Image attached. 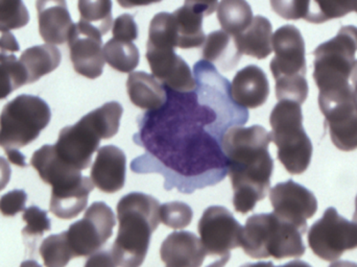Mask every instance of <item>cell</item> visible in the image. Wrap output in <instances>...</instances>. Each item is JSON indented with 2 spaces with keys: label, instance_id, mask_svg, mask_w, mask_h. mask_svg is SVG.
<instances>
[{
  "label": "cell",
  "instance_id": "1",
  "mask_svg": "<svg viewBox=\"0 0 357 267\" xmlns=\"http://www.w3.org/2000/svg\"><path fill=\"white\" fill-rule=\"evenodd\" d=\"M272 136L261 125L234 127L222 137L235 211L247 214L270 191L274 160L268 153Z\"/></svg>",
  "mask_w": 357,
  "mask_h": 267
},
{
  "label": "cell",
  "instance_id": "2",
  "mask_svg": "<svg viewBox=\"0 0 357 267\" xmlns=\"http://www.w3.org/2000/svg\"><path fill=\"white\" fill-rule=\"evenodd\" d=\"M119 228L111 253L119 267H140L153 232L158 228L160 204L152 195L131 192L117 204Z\"/></svg>",
  "mask_w": 357,
  "mask_h": 267
},
{
  "label": "cell",
  "instance_id": "3",
  "mask_svg": "<svg viewBox=\"0 0 357 267\" xmlns=\"http://www.w3.org/2000/svg\"><path fill=\"white\" fill-rule=\"evenodd\" d=\"M273 52L270 68L276 81V98L279 102L303 105L308 96L305 42L295 25L279 27L273 36Z\"/></svg>",
  "mask_w": 357,
  "mask_h": 267
},
{
  "label": "cell",
  "instance_id": "4",
  "mask_svg": "<svg viewBox=\"0 0 357 267\" xmlns=\"http://www.w3.org/2000/svg\"><path fill=\"white\" fill-rule=\"evenodd\" d=\"M300 229L273 213L254 214L248 218L241 247L254 259L301 258L305 254Z\"/></svg>",
  "mask_w": 357,
  "mask_h": 267
},
{
  "label": "cell",
  "instance_id": "5",
  "mask_svg": "<svg viewBox=\"0 0 357 267\" xmlns=\"http://www.w3.org/2000/svg\"><path fill=\"white\" fill-rule=\"evenodd\" d=\"M270 123L279 161L291 174L305 172L312 162L314 147L303 128L301 105L281 100L271 113Z\"/></svg>",
  "mask_w": 357,
  "mask_h": 267
},
{
  "label": "cell",
  "instance_id": "6",
  "mask_svg": "<svg viewBox=\"0 0 357 267\" xmlns=\"http://www.w3.org/2000/svg\"><path fill=\"white\" fill-rule=\"evenodd\" d=\"M357 27L346 25L337 35L314 50V79L320 92H333L350 87L356 66Z\"/></svg>",
  "mask_w": 357,
  "mask_h": 267
},
{
  "label": "cell",
  "instance_id": "7",
  "mask_svg": "<svg viewBox=\"0 0 357 267\" xmlns=\"http://www.w3.org/2000/svg\"><path fill=\"white\" fill-rule=\"evenodd\" d=\"M52 111L39 96L21 94L8 102L0 114V147L21 148L35 141L50 125Z\"/></svg>",
  "mask_w": 357,
  "mask_h": 267
},
{
  "label": "cell",
  "instance_id": "8",
  "mask_svg": "<svg viewBox=\"0 0 357 267\" xmlns=\"http://www.w3.org/2000/svg\"><path fill=\"white\" fill-rule=\"evenodd\" d=\"M307 241L314 255L325 261H337L346 251L357 249V224L340 215L335 208H328L310 227Z\"/></svg>",
  "mask_w": 357,
  "mask_h": 267
},
{
  "label": "cell",
  "instance_id": "9",
  "mask_svg": "<svg viewBox=\"0 0 357 267\" xmlns=\"http://www.w3.org/2000/svg\"><path fill=\"white\" fill-rule=\"evenodd\" d=\"M319 107L325 117L335 147L343 151L357 149V108L351 87L319 93Z\"/></svg>",
  "mask_w": 357,
  "mask_h": 267
},
{
  "label": "cell",
  "instance_id": "10",
  "mask_svg": "<svg viewBox=\"0 0 357 267\" xmlns=\"http://www.w3.org/2000/svg\"><path fill=\"white\" fill-rule=\"evenodd\" d=\"M115 224L114 213L106 203L92 204L84 218L66 231L67 241L75 258L87 257L100 251L112 236Z\"/></svg>",
  "mask_w": 357,
  "mask_h": 267
},
{
  "label": "cell",
  "instance_id": "11",
  "mask_svg": "<svg viewBox=\"0 0 357 267\" xmlns=\"http://www.w3.org/2000/svg\"><path fill=\"white\" fill-rule=\"evenodd\" d=\"M104 135L88 113L75 125L61 130L54 145L59 159L73 169H87Z\"/></svg>",
  "mask_w": 357,
  "mask_h": 267
},
{
  "label": "cell",
  "instance_id": "12",
  "mask_svg": "<svg viewBox=\"0 0 357 267\" xmlns=\"http://www.w3.org/2000/svg\"><path fill=\"white\" fill-rule=\"evenodd\" d=\"M243 228L233 214L222 206H211L202 215L197 226L202 245L207 255H230L241 247Z\"/></svg>",
  "mask_w": 357,
  "mask_h": 267
},
{
  "label": "cell",
  "instance_id": "13",
  "mask_svg": "<svg viewBox=\"0 0 357 267\" xmlns=\"http://www.w3.org/2000/svg\"><path fill=\"white\" fill-rule=\"evenodd\" d=\"M270 201L278 218L297 227L304 234L307 231V220L318 211V201L314 193L293 180L273 187Z\"/></svg>",
  "mask_w": 357,
  "mask_h": 267
},
{
  "label": "cell",
  "instance_id": "14",
  "mask_svg": "<svg viewBox=\"0 0 357 267\" xmlns=\"http://www.w3.org/2000/svg\"><path fill=\"white\" fill-rule=\"evenodd\" d=\"M102 33L85 23H75L68 39L70 60L75 73L90 79L102 75L105 67Z\"/></svg>",
  "mask_w": 357,
  "mask_h": 267
},
{
  "label": "cell",
  "instance_id": "15",
  "mask_svg": "<svg viewBox=\"0 0 357 267\" xmlns=\"http://www.w3.org/2000/svg\"><path fill=\"white\" fill-rule=\"evenodd\" d=\"M146 60L155 79L177 92L193 91L197 87L188 64L173 47L146 45Z\"/></svg>",
  "mask_w": 357,
  "mask_h": 267
},
{
  "label": "cell",
  "instance_id": "16",
  "mask_svg": "<svg viewBox=\"0 0 357 267\" xmlns=\"http://www.w3.org/2000/svg\"><path fill=\"white\" fill-rule=\"evenodd\" d=\"M127 172V157L119 147L106 145L98 151L91 167V181L105 193H115L123 188Z\"/></svg>",
  "mask_w": 357,
  "mask_h": 267
},
{
  "label": "cell",
  "instance_id": "17",
  "mask_svg": "<svg viewBox=\"0 0 357 267\" xmlns=\"http://www.w3.org/2000/svg\"><path fill=\"white\" fill-rule=\"evenodd\" d=\"M39 33L47 44L62 45L68 41L75 23L65 0H37Z\"/></svg>",
  "mask_w": 357,
  "mask_h": 267
},
{
  "label": "cell",
  "instance_id": "18",
  "mask_svg": "<svg viewBox=\"0 0 357 267\" xmlns=\"http://www.w3.org/2000/svg\"><path fill=\"white\" fill-rule=\"evenodd\" d=\"M231 100L245 109H257L270 96L266 73L256 65H249L235 75L231 85Z\"/></svg>",
  "mask_w": 357,
  "mask_h": 267
},
{
  "label": "cell",
  "instance_id": "19",
  "mask_svg": "<svg viewBox=\"0 0 357 267\" xmlns=\"http://www.w3.org/2000/svg\"><path fill=\"white\" fill-rule=\"evenodd\" d=\"M206 256L201 241L188 231L172 233L160 247L161 260L167 267H201Z\"/></svg>",
  "mask_w": 357,
  "mask_h": 267
},
{
  "label": "cell",
  "instance_id": "20",
  "mask_svg": "<svg viewBox=\"0 0 357 267\" xmlns=\"http://www.w3.org/2000/svg\"><path fill=\"white\" fill-rule=\"evenodd\" d=\"M93 183L87 176H82L77 182L60 189H52L50 212L61 220H73L87 207Z\"/></svg>",
  "mask_w": 357,
  "mask_h": 267
},
{
  "label": "cell",
  "instance_id": "21",
  "mask_svg": "<svg viewBox=\"0 0 357 267\" xmlns=\"http://www.w3.org/2000/svg\"><path fill=\"white\" fill-rule=\"evenodd\" d=\"M31 165L37 170L40 178L52 189L66 186L83 176L81 171L68 167L59 159L54 145L45 144L36 151Z\"/></svg>",
  "mask_w": 357,
  "mask_h": 267
},
{
  "label": "cell",
  "instance_id": "22",
  "mask_svg": "<svg viewBox=\"0 0 357 267\" xmlns=\"http://www.w3.org/2000/svg\"><path fill=\"white\" fill-rule=\"evenodd\" d=\"M239 54L264 60L273 52V27L266 17L255 16L247 29L233 36Z\"/></svg>",
  "mask_w": 357,
  "mask_h": 267
},
{
  "label": "cell",
  "instance_id": "23",
  "mask_svg": "<svg viewBox=\"0 0 357 267\" xmlns=\"http://www.w3.org/2000/svg\"><path fill=\"white\" fill-rule=\"evenodd\" d=\"M127 90L132 104L142 110H158L167 102V94L162 86L153 75L144 71L129 75Z\"/></svg>",
  "mask_w": 357,
  "mask_h": 267
},
{
  "label": "cell",
  "instance_id": "24",
  "mask_svg": "<svg viewBox=\"0 0 357 267\" xmlns=\"http://www.w3.org/2000/svg\"><path fill=\"white\" fill-rule=\"evenodd\" d=\"M172 16L176 47L190 49L203 45L206 39L203 29V15L183 6L176 10Z\"/></svg>",
  "mask_w": 357,
  "mask_h": 267
},
{
  "label": "cell",
  "instance_id": "25",
  "mask_svg": "<svg viewBox=\"0 0 357 267\" xmlns=\"http://www.w3.org/2000/svg\"><path fill=\"white\" fill-rule=\"evenodd\" d=\"M61 60L60 50L50 44L27 48L19 58L26 75L27 84L35 83L44 75L56 70L60 66Z\"/></svg>",
  "mask_w": 357,
  "mask_h": 267
},
{
  "label": "cell",
  "instance_id": "26",
  "mask_svg": "<svg viewBox=\"0 0 357 267\" xmlns=\"http://www.w3.org/2000/svg\"><path fill=\"white\" fill-rule=\"evenodd\" d=\"M241 54L235 46L233 36L224 31L210 33L204 42L202 56L209 61L222 71H231L241 60Z\"/></svg>",
  "mask_w": 357,
  "mask_h": 267
},
{
  "label": "cell",
  "instance_id": "27",
  "mask_svg": "<svg viewBox=\"0 0 357 267\" xmlns=\"http://www.w3.org/2000/svg\"><path fill=\"white\" fill-rule=\"evenodd\" d=\"M218 19L225 33L235 36L249 26L253 12L247 0H220Z\"/></svg>",
  "mask_w": 357,
  "mask_h": 267
},
{
  "label": "cell",
  "instance_id": "28",
  "mask_svg": "<svg viewBox=\"0 0 357 267\" xmlns=\"http://www.w3.org/2000/svg\"><path fill=\"white\" fill-rule=\"evenodd\" d=\"M105 61L121 73H130L139 65L140 54L131 41L112 38L104 46Z\"/></svg>",
  "mask_w": 357,
  "mask_h": 267
},
{
  "label": "cell",
  "instance_id": "29",
  "mask_svg": "<svg viewBox=\"0 0 357 267\" xmlns=\"http://www.w3.org/2000/svg\"><path fill=\"white\" fill-rule=\"evenodd\" d=\"M357 0H310L307 15L304 20L322 24L333 19L343 18L356 12Z\"/></svg>",
  "mask_w": 357,
  "mask_h": 267
},
{
  "label": "cell",
  "instance_id": "30",
  "mask_svg": "<svg viewBox=\"0 0 357 267\" xmlns=\"http://www.w3.org/2000/svg\"><path fill=\"white\" fill-rule=\"evenodd\" d=\"M112 0H79V21L105 36L112 26Z\"/></svg>",
  "mask_w": 357,
  "mask_h": 267
},
{
  "label": "cell",
  "instance_id": "31",
  "mask_svg": "<svg viewBox=\"0 0 357 267\" xmlns=\"http://www.w3.org/2000/svg\"><path fill=\"white\" fill-rule=\"evenodd\" d=\"M23 85H27V79L19 59L14 54L0 52V100Z\"/></svg>",
  "mask_w": 357,
  "mask_h": 267
},
{
  "label": "cell",
  "instance_id": "32",
  "mask_svg": "<svg viewBox=\"0 0 357 267\" xmlns=\"http://www.w3.org/2000/svg\"><path fill=\"white\" fill-rule=\"evenodd\" d=\"M39 253L46 267H66L75 258L67 241L66 231L44 239Z\"/></svg>",
  "mask_w": 357,
  "mask_h": 267
},
{
  "label": "cell",
  "instance_id": "33",
  "mask_svg": "<svg viewBox=\"0 0 357 267\" xmlns=\"http://www.w3.org/2000/svg\"><path fill=\"white\" fill-rule=\"evenodd\" d=\"M29 22V13L22 0H0V31L24 27Z\"/></svg>",
  "mask_w": 357,
  "mask_h": 267
},
{
  "label": "cell",
  "instance_id": "34",
  "mask_svg": "<svg viewBox=\"0 0 357 267\" xmlns=\"http://www.w3.org/2000/svg\"><path fill=\"white\" fill-rule=\"evenodd\" d=\"M161 222L169 228L184 229L192 222L193 211L190 206L182 201L163 204L159 210Z\"/></svg>",
  "mask_w": 357,
  "mask_h": 267
},
{
  "label": "cell",
  "instance_id": "35",
  "mask_svg": "<svg viewBox=\"0 0 357 267\" xmlns=\"http://www.w3.org/2000/svg\"><path fill=\"white\" fill-rule=\"evenodd\" d=\"M23 222L26 226L22 230L23 236L29 239H38L43 236L44 233L52 230V222L47 218V212L40 209L37 206H31L24 210Z\"/></svg>",
  "mask_w": 357,
  "mask_h": 267
},
{
  "label": "cell",
  "instance_id": "36",
  "mask_svg": "<svg viewBox=\"0 0 357 267\" xmlns=\"http://www.w3.org/2000/svg\"><path fill=\"white\" fill-rule=\"evenodd\" d=\"M272 10L285 20L305 19L310 0H270Z\"/></svg>",
  "mask_w": 357,
  "mask_h": 267
},
{
  "label": "cell",
  "instance_id": "37",
  "mask_svg": "<svg viewBox=\"0 0 357 267\" xmlns=\"http://www.w3.org/2000/svg\"><path fill=\"white\" fill-rule=\"evenodd\" d=\"M27 194L24 190L10 191L0 197V213L2 215L12 218L20 212H24Z\"/></svg>",
  "mask_w": 357,
  "mask_h": 267
},
{
  "label": "cell",
  "instance_id": "38",
  "mask_svg": "<svg viewBox=\"0 0 357 267\" xmlns=\"http://www.w3.org/2000/svg\"><path fill=\"white\" fill-rule=\"evenodd\" d=\"M113 38L123 41H134L138 38V26L134 17L123 14L117 17L113 23Z\"/></svg>",
  "mask_w": 357,
  "mask_h": 267
},
{
  "label": "cell",
  "instance_id": "39",
  "mask_svg": "<svg viewBox=\"0 0 357 267\" xmlns=\"http://www.w3.org/2000/svg\"><path fill=\"white\" fill-rule=\"evenodd\" d=\"M218 0H185L184 6L205 16H210L218 10Z\"/></svg>",
  "mask_w": 357,
  "mask_h": 267
},
{
  "label": "cell",
  "instance_id": "40",
  "mask_svg": "<svg viewBox=\"0 0 357 267\" xmlns=\"http://www.w3.org/2000/svg\"><path fill=\"white\" fill-rule=\"evenodd\" d=\"M114 257L109 251H98L92 254L84 267H116Z\"/></svg>",
  "mask_w": 357,
  "mask_h": 267
},
{
  "label": "cell",
  "instance_id": "41",
  "mask_svg": "<svg viewBox=\"0 0 357 267\" xmlns=\"http://www.w3.org/2000/svg\"><path fill=\"white\" fill-rule=\"evenodd\" d=\"M19 50H20V46H19L15 36L10 31L2 33L1 37H0V52L15 54V52H18Z\"/></svg>",
  "mask_w": 357,
  "mask_h": 267
},
{
  "label": "cell",
  "instance_id": "42",
  "mask_svg": "<svg viewBox=\"0 0 357 267\" xmlns=\"http://www.w3.org/2000/svg\"><path fill=\"white\" fill-rule=\"evenodd\" d=\"M10 174H12V170H10L8 160L0 157V191L3 190L8 186L10 180Z\"/></svg>",
  "mask_w": 357,
  "mask_h": 267
},
{
  "label": "cell",
  "instance_id": "43",
  "mask_svg": "<svg viewBox=\"0 0 357 267\" xmlns=\"http://www.w3.org/2000/svg\"><path fill=\"white\" fill-rule=\"evenodd\" d=\"M4 151H6V155H8V161L10 163L19 166V167H27V164L25 163V155L19 149H4Z\"/></svg>",
  "mask_w": 357,
  "mask_h": 267
},
{
  "label": "cell",
  "instance_id": "44",
  "mask_svg": "<svg viewBox=\"0 0 357 267\" xmlns=\"http://www.w3.org/2000/svg\"><path fill=\"white\" fill-rule=\"evenodd\" d=\"M162 0H117L119 6H123V8H133L137 6H150L153 3H158Z\"/></svg>",
  "mask_w": 357,
  "mask_h": 267
},
{
  "label": "cell",
  "instance_id": "45",
  "mask_svg": "<svg viewBox=\"0 0 357 267\" xmlns=\"http://www.w3.org/2000/svg\"><path fill=\"white\" fill-rule=\"evenodd\" d=\"M351 79L352 90H354V104H356L357 108V61L356 62V66H354V73H352Z\"/></svg>",
  "mask_w": 357,
  "mask_h": 267
},
{
  "label": "cell",
  "instance_id": "46",
  "mask_svg": "<svg viewBox=\"0 0 357 267\" xmlns=\"http://www.w3.org/2000/svg\"><path fill=\"white\" fill-rule=\"evenodd\" d=\"M275 267H312L307 262L301 261V260H294V261L289 262L284 266H275Z\"/></svg>",
  "mask_w": 357,
  "mask_h": 267
},
{
  "label": "cell",
  "instance_id": "47",
  "mask_svg": "<svg viewBox=\"0 0 357 267\" xmlns=\"http://www.w3.org/2000/svg\"><path fill=\"white\" fill-rule=\"evenodd\" d=\"M231 255L224 256V257L218 259V261L213 262V264H210L207 267H224L228 264L229 260H230Z\"/></svg>",
  "mask_w": 357,
  "mask_h": 267
},
{
  "label": "cell",
  "instance_id": "48",
  "mask_svg": "<svg viewBox=\"0 0 357 267\" xmlns=\"http://www.w3.org/2000/svg\"><path fill=\"white\" fill-rule=\"evenodd\" d=\"M329 267H357V264H354V262L351 261H345V260H342V261L333 262V264H331Z\"/></svg>",
  "mask_w": 357,
  "mask_h": 267
},
{
  "label": "cell",
  "instance_id": "49",
  "mask_svg": "<svg viewBox=\"0 0 357 267\" xmlns=\"http://www.w3.org/2000/svg\"><path fill=\"white\" fill-rule=\"evenodd\" d=\"M241 267H275L273 262H258V264H247Z\"/></svg>",
  "mask_w": 357,
  "mask_h": 267
},
{
  "label": "cell",
  "instance_id": "50",
  "mask_svg": "<svg viewBox=\"0 0 357 267\" xmlns=\"http://www.w3.org/2000/svg\"><path fill=\"white\" fill-rule=\"evenodd\" d=\"M20 267H42L38 264L36 260H26V261L22 262Z\"/></svg>",
  "mask_w": 357,
  "mask_h": 267
},
{
  "label": "cell",
  "instance_id": "51",
  "mask_svg": "<svg viewBox=\"0 0 357 267\" xmlns=\"http://www.w3.org/2000/svg\"><path fill=\"white\" fill-rule=\"evenodd\" d=\"M354 222L357 224V195L356 199V212L354 214Z\"/></svg>",
  "mask_w": 357,
  "mask_h": 267
},
{
  "label": "cell",
  "instance_id": "52",
  "mask_svg": "<svg viewBox=\"0 0 357 267\" xmlns=\"http://www.w3.org/2000/svg\"><path fill=\"white\" fill-rule=\"evenodd\" d=\"M356 12L357 13V8H356Z\"/></svg>",
  "mask_w": 357,
  "mask_h": 267
}]
</instances>
